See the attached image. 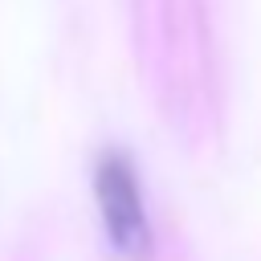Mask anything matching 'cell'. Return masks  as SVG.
<instances>
[{
  "label": "cell",
  "mask_w": 261,
  "mask_h": 261,
  "mask_svg": "<svg viewBox=\"0 0 261 261\" xmlns=\"http://www.w3.org/2000/svg\"><path fill=\"white\" fill-rule=\"evenodd\" d=\"M94 200H98L106 237L118 249V257H126V261H151L155 237H151V220H147L139 171H135V163L122 151H102L98 155V163H94Z\"/></svg>",
  "instance_id": "1"
}]
</instances>
